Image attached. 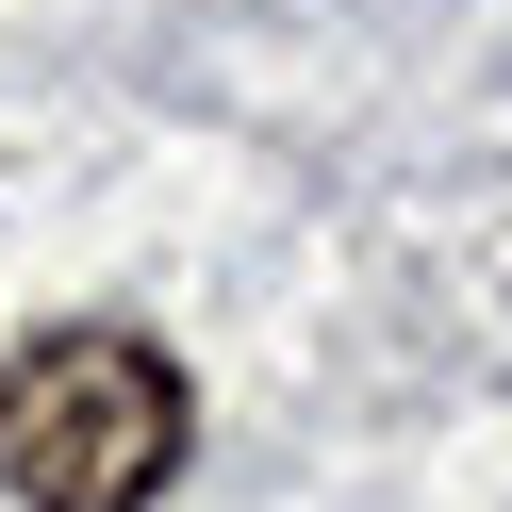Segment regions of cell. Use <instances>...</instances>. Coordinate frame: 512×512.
<instances>
[{
    "instance_id": "6da1fadb",
    "label": "cell",
    "mask_w": 512,
    "mask_h": 512,
    "mask_svg": "<svg viewBox=\"0 0 512 512\" xmlns=\"http://www.w3.org/2000/svg\"><path fill=\"white\" fill-rule=\"evenodd\" d=\"M182 463V364L149 331H34L0 364V479L17 512H149Z\"/></svg>"
}]
</instances>
